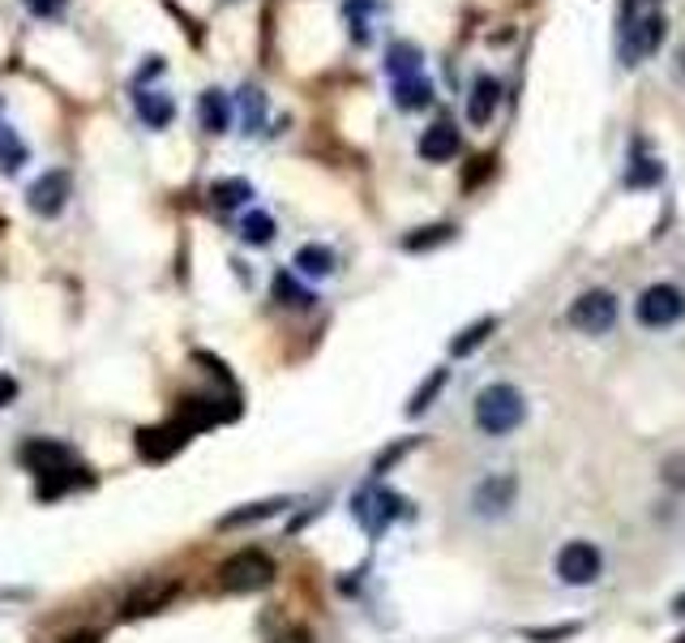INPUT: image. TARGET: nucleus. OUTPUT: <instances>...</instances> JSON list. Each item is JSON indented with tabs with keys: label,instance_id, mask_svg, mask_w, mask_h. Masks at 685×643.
Here are the masks:
<instances>
[{
	"label": "nucleus",
	"instance_id": "nucleus-1",
	"mask_svg": "<svg viewBox=\"0 0 685 643\" xmlns=\"http://www.w3.org/2000/svg\"><path fill=\"white\" fill-rule=\"evenodd\" d=\"M523 417H527V404H523V395H519L514 386H506V382H493V386H484L476 395V425L484 429V433H493V437L514 433V429L523 425Z\"/></svg>",
	"mask_w": 685,
	"mask_h": 643
},
{
	"label": "nucleus",
	"instance_id": "nucleus-2",
	"mask_svg": "<svg viewBox=\"0 0 685 643\" xmlns=\"http://www.w3.org/2000/svg\"><path fill=\"white\" fill-rule=\"evenodd\" d=\"M271 579L274 562L262 549H240L219 567V588L223 592H262V588H271Z\"/></svg>",
	"mask_w": 685,
	"mask_h": 643
},
{
	"label": "nucleus",
	"instance_id": "nucleus-3",
	"mask_svg": "<svg viewBox=\"0 0 685 643\" xmlns=\"http://www.w3.org/2000/svg\"><path fill=\"white\" fill-rule=\"evenodd\" d=\"M351 510H356V519L364 523V532H369V536H382V532L399 519L403 498H399V494H390V490H382V485H369V490H360V494L351 498Z\"/></svg>",
	"mask_w": 685,
	"mask_h": 643
},
{
	"label": "nucleus",
	"instance_id": "nucleus-4",
	"mask_svg": "<svg viewBox=\"0 0 685 643\" xmlns=\"http://www.w3.org/2000/svg\"><path fill=\"white\" fill-rule=\"evenodd\" d=\"M685 313V296L682 287L673 284H651L643 296H638V322L643 326H651V331H660V326H673V322H682Z\"/></svg>",
	"mask_w": 685,
	"mask_h": 643
},
{
	"label": "nucleus",
	"instance_id": "nucleus-5",
	"mask_svg": "<svg viewBox=\"0 0 685 643\" xmlns=\"http://www.w3.org/2000/svg\"><path fill=\"white\" fill-rule=\"evenodd\" d=\"M616 322V296L613 292H583L570 305V326L583 335H605Z\"/></svg>",
	"mask_w": 685,
	"mask_h": 643
},
{
	"label": "nucleus",
	"instance_id": "nucleus-6",
	"mask_svg": "<svg viewBox=\"0 0 685 643\" xmlns=\"http://www.w3.org/2000/svg\"><path fill=\"white\" fill-rule=\"evenodd\" d=\"M600 567H605V558H600V549L587 545V541H570V545L557 554V574H561V583H570V588L596 583Z\"/></svg>",
	"mask_w": 685,
	"mask_h": 643
},
{
	"label": "nucleus",
	"instance_id": "nucleus-7",
	"mask_svg": "<svg viewBox=\"0 0 685 643\" xmlns=\"http://www.w3.org/2000/svg\"><path fill=\"white\" fill-rule=\"evenodd\" d=\"M660 39H664V17H660L656 9H647V13H638V22H625V35H621V57L634 65V61L651 57V52L660 48Z\"/></svg>",
	"mask_w": 685,
	"mask_h": 643
},
{
	"label": "nucleus",
	"instance_id": "nucleus-8",
	"mask_svg": "<svg viewBox=\"0 0 685 643\" xmlns=\"http://www.w3.org/2000/svg\"><path fill=\"white\" fill-rule=\"evenodd\" d=\"M17 459H22L30 472L48 477V472H61V468L73 463V450H68L65 442H52V437H30V442L17 450Z\"/></svg>",
	"mask_w": 685,
	"mask_h": 643
},
{
	"label": "nucleus",
	"instance_id": "nucleus-9",
	"mask_svg": "<svg viewBox=\"0 0 685 643\" xmlns=\"http://www.w3.org/2000/svg\"><path fill=\"white\" fill-rule=\"evenodd\" d=\"M68 172H43L35 185H30V194H26V202H30V211L43 214V219H52V214L65 211L68 202Z\"/></svg>",
	"mask_w": 685,
	"mask_h": 643
},
{
	"label": "nucleus",
	"instance_id": "nucleus-10",
	"mask_svg": "<svg viewBox=\"0 0 685 643\" xmlns=\"http://www.w3.org/2000/svg\"><path fill=\"white\" fill-rule=\"evenodd\" d=\"M189 429H194V425H159V429H141V433H137V455H141V459H167V455H176V450L185 446V437H189Z\"/></svg>",
	"mask_w": 685,
	"mask_h": 643
},
{
	"label": "nucleus",
	"instance_id": "nucleus-11",
	"mask_svg": "<svg viewBox=\"0 0 685 643\" xmlns=\"http://www.w3.org/2000/svg\"><path fill=\"white\" fill-rule=\"evenodd\" d=\"M514 494H519V485H514V477H488L484 485L476 490V515L484 519H497V515H506L510 506H514Z\"/></svg>",
	"mask_w": 685,
	"mask_h": 643
},
{
	"label": "nucleus",
	"instance_id": "nucleus-12",
	"mask_svg": "<svg viewBox=\"0 0 685 643\" xmlns=\"http://www.w3.org/2000/svg\"><path fill=\"white\" fill-rule=\"evenodd\" d=\"M180 592V583L176 579H163V583H150V588H137L134 596L125 601V618L134 622V618H146V614H159L172 596Z\"/></svg>",
	"mask_w": 685,
	"mask_h": 643
},
{
	"label": "nucleus",
	"instance_id": "nucleus-13",
	"mask_svg": "<svg viewBox=\"0 0 685 643\" xmlns=\"http://www.w3.org/2000/svg\"><path fill=\"white\" fill-rule=\"evenodd\" d=\"M459 146H463L459 129H454L450 121H437L433 129H424V138H420V154H424L428 163H446V159H454V154H459Z\"/></svg>",
	"mask_w": 685,
	"mask_h": 643
},
{
	"label": "nucleus",
	"instance_id": "nucleus-14",
	"mask_svg": "<svg viewBox=\"0 0 685 643\" xmlns=\"http://www.w3.org/2000/svg\"><path fill=\"white\" fill-rule=\"evenodd\" d=\"M497 103H501V86H497V77H476V86H472V99H468V121L472 125H488L493 121V112H497Z\"/></svg>",
	"mask_w": 685,
	"mask_h": 643
},
{
	"label": "nucleus",
	"instance_id": "nucleus-15",
	"mask_svg": "<svg viewBox=\"0 0 685 643\" xmlns=\"http://www.w3.org/2000/svg\"><path fill=\"white\" fill-rule=\"evenodd\" d=\"M95 477L86 472V468H77V463H68V468H61V472H48V477H39V485H35V498L52 502L61 498V494H68L73 485H90Z\"/></svg>",
	"mask_w": 685,
	"mask_h": 643
},
{
	"label": "nucleus",
	"instance_id": "nucleus-16",
	"mask_svg": "<svg viewBox=\"0 0 685 643\" xmlns=\"http://www.w3.org/2000/svg\"><path fill=\"white\" fill-rule=\"evenodd\" d=\"M137 116L146 121V129H167L176 116V103L163 90H141L137 95Z\"/></svg>",
	"mask_w": 685,
	"mask_h": 643
},
{
	"label": "nucleus",
	"instance_id": "nucleus-17",
	"mask_svg": "<svg viewBox=\"0 0 685 643\" xmlns=\"http://www.w3.org/2000/svg\"><path fill=\"white\" fill-rule=\"evenodd\" d=\"M198 116H202V129L205 134H227L232 125V103L223 90H205L202 103H198Z\"/></svg>",
	"mask_w": 685,
	"mask_h": 643
},
{
	"label": "nucleus",
	"instance_id": "nucleus-18",
	"mask_svg": "<svg viewBox=\"0 0 685 643\" xmlns=\"http://www.w3.org/2000/svg\"><path fill=\"white\" fill-rule=\"evenodd\" d=\"M296 271L309 280H326V275H335V254L326 245H304V249H296Z\"/></svg>",
	"mask_w": 685,
	"mask_h": 643
},
{
	"label": "nucleus",
	"instance_id": "nucleus-19",
	"mask_svg": "<svg viewBox=\"0 0 685 643\" xmlns=\"http://www.w3.org/2000/svg\"><path fill=\"white\" fill-rule=\"evenodd\" d=\"M287 506V498H266V502H253V506H240V510H232V515H223L219 519V528L223 532H232V528H245V523H262V519H271Z\"/></svg>",
	"mask_w": 685,
	"mask_h": 643
},
{
	"label": "nucleus",
	"instance_id": "nucleus-20",
	"mask_svg": "<svg viewBox=\"0 0 685 643\" xmlns=\"http://www.w3.org/2000/svg\"><path fill=\"white\" fill-rule=\"evenodd\" d=\"M249 198H253V185L240 181V176H232V181H214V185H210V202H214L219 211H236V207H245Z\"/></svg>",
	"mask_w": 685,
	"mask_h": 643
},
{
	"label": "nucleus",
	"instance_id": "nucleus-21",
	"mask_svg": "<svg viewBox=\"0 0 685 643\" xmlns=\"http://www.w3.org/2000/svg\"><path fill=\"white\" fill-rule=\"evenodd\" d=\"M428 99H433V86H428V82H424L420 73H415V77H399V82H395V103H399L403 112H415V108H424Z\"/></svg>",
	"mask_w": 685,
	"mask_h": 643
},
{
	"label": "nucleus",
	"instance_id": "nucleus-22",
	"mask_svg": "<svg viewBox=\"0 0 685 643\" xmlns=\"http://www.w3.org/2000/svg\"><path fill=\"white\" fill-rule=\"evenodd\" d=\"M386 70H390L395 82H399V77H415V73H420V48H415V44H395V48L386 52Z\"/></svg>",
	"mask_w": 685,
	"mask_h": 643
},
{
	"label": "nucleus",
	"instance_id": "nucleus-23",
	"mask_svg": "<svg viewBox=\"0 0 685 643\" xmlns=\"http://www.w3.org/2000/svg\"><path fill=\"white\" fill-rule=\"evenodd\" d=\"M493 326H497V318H479V322H472L468 331H459V339L450 344V353H454V357H468V353H476L479 344L488 339V331H493Z\"/></svg>",
	"mask_w": 685,
	"mask_h": 643
},
{
	"label": "nucleus",
	"instance_id": "nucleus-24",
	"mask_svg": "<svg viewBox=\"0 0 685 643\" xmlns=\"http://www.w3.org/2000/svg\"><path fill=\"white\" fill-rule=\"evenodd\" d=\"M26 143L13 134V129H0V172H17L26 163Z\"/></svg>",
	"mask_w": 685,
	"mask_h": 643
},
{
	"label": "nucleus",
	"instance_id": "nucleus-25",
	"mask_svg": "<svg viewBox=\"0 0 685 643\" xmlns=\"http://www.w3.org/2000/svg\"><path fill=\"white\" fill-rule=\"evenodd\" d=\"M240 236H245L249 245H271V240H274V219L266 211L245 214V223H240Z\"/></svg>",
	"mask_w": 685,
	"mask_h": 643
},
{
	"label": "nucleus",
	"instance_id": "nucleus-26",
	"mask_svg": "<svg viewBox=\"0 0 685 643\" xmlns=\"http://www.w3.org/2000/svg\"><path fill=\"white\" fill-rule=\"evenodd\" d=\"M274 296H278L283 305H291V309H304V305H313V296L296 284L287 271H278V275H274Z\"/></svg>",
	"mask_w": 685,
	"mask_h": 643
},
{
	"label": "nucleus",
	"instance_id": "nucleus-27",
	"mask_svg": "<svg viewBox=\"0 0 685 643\" xmlns=\"http://www.w3.org/2000/svg\"><path fill=\"white\" fill-rule=\"evenodd\" d=\"M446 240H454V227H450V223H437V227H420L415 236H408L403 249L420 254V249H428V245H446Z\"/></svg>",
	"mask_w": 685,
	"mask_h": 643
},
{
	"label": "nucleus",
	"instance_id": "nucleus-28",
	"mask_svg": "<svg viewBox=\"0 0 685 643\" xmlns=\"http://www.w3.org/2000/svg\"><path fill=\"white\" fill-rule=\"evenodd\" d=\"M660 176H664V168H660L656 159H634L625 185H630V189H651V185H660Z\"/></svg>",
	"mask_w": 685,
	"mask_h": 643
},
{
	"label": "nucleus",
	"instance_id": "nucleus-29",
	"mask_svg": "<svg viewBox=\"0 0 685 643\" xmlns=\"http://www.w3.org/2000/svg\"><path fill=\"white\" fill-rule=\"evenodd\" d=\"M240 108H245V129H262V121H266V99H262V90H245V95H240Z\"/></svg>",
	"mask_w": 685,
	"mask_h": 643
},
{
	"label": "nucleus",
	"instance_id": "nucleus-30",
	"mask_svg": "<svg viewBox=\"0 0 685 643\" xmlns=\"http://www.w3.org/2000/svg\"><path fill=\"white\" fill-rule=\"evenodd\" d=\"M441 386H446V369H437V373H433V378H428V382H424V386H420V391L411 395V404H408L411 417H420V412L428 408V399H433V395H437Z\"/></svg>",
	"mask_w": 685,
	"mask_h": 643
},
{
	"label": "nucleus",
	"instance_id": "nucleus-31",
	"mask_svg": "<svg viewBox=\"0 0 685 643\" xmlns=\"http://www.w3.org/2000/svg\"><path fill=\"white\" fill-rule=\"evenodd\" d=\"M26 9H30L35 17H61L65 0H26Z\"/></svg>",
	"mask_w": 685,
	"mask_h": 643
},
{
	"label": "nucleus",
	"instance_id": "nucleus-32",
	"mask_svg": "<svg viewBox=\"0 0 685 643\" xmlns=\"http://www.w3.org/2000/svg\"><path fill=\"white\" fill-rule=\"evenodd\" d=\"M578 627H552V631H527V640L545 643V640H565V635H574Z\"/></svg>",
	"mask_w": 685,
	"mask_h": 643
},
{
	"label": "nucleus",
	"instance_id": "nucleus-33",
	"mask_svg": "<svg viewBox=\"0 0 685 643\" xmlns=\"http://www.w3.org/2000/svg\"><path fill=\"white\" fill-rule=\"evenodd\" d=\"M13 395H17V382H13L9 373H0V408H4V404H9Z\"/></svg>",
	"mask_w": 685,
	"mask_h": 643
},
{
	"label": "nucleus",
	"instance_id": "nucleus-34",
	"mask_svg": "<svg viewBox=\"0 0 685 643\" xmlns=\"http://www.w3.org/2000/svg\"><path fill=\"white\" fill-rule=\"evenodd\" d=\"M65 643H99V635L95 631H73V635H65Z\"/></svg>",
	"mask_w": 685,
	"mask_h": 643
},
{
	"label": "nucleus",
	"instance_id": "nucleus-35",
	"mask_svg": "<svg viewBox=\"0 0 685 643\" xmlns=\"http://www.w3.org/2000/svg\"><path fill=\"white\" fill-rule=\"evenodd\" d=\"M673 614H685V596H677V601H673Z\"/></svg>",
	"mask_w": 685,
	"mask_h": 643
},
{
	"label": "nucleus",
	"instance_id": "nucleus-36",
	"mask_svg": "<svg viewBox=\"0 0 685 643\" xmlns=\"http://www.w3.org/2000/svg\"><path fill=\"white\" fill-rule=\"evenodd\" d=\"M677 65H682V73H685V44H682V52H677Z\"/></svg>",
	"mask_w": 685,
	"mask_h": 643
},
{
	"label": "nucleus",
	"instance_id": "nucleus-37",
	"mask_svg": "<svg viewBox=\"0 0 685 643\" xmlns=\"http://www.w3.org/2000/svg\"><path fill=\"white\" fill-rule=\"evenodd\" d=\"M677 643H685V640H677Z\"/></svg>",
	"mask_w": 685,
	"mask_h": 643
}]
</instances>
